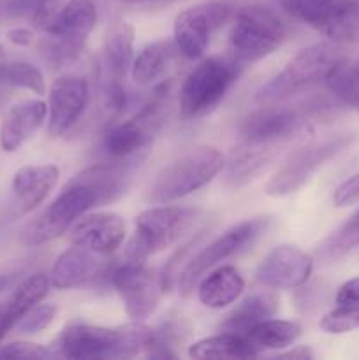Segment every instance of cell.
Wrapping results in <instances>:
<instances>
[{"label":"cell","instance_id":"cell-6","mask_svg":"<svg viewBox=\"0 0 359 360\" xmlns=\"http://www.w3.org/2000/svg\"><path fill=\"white\" fill-rule=\"evenodd\" d=\"M287 37V28L270 7L245 6L236 13L231 28V41L234 58L239 62H257L271 55Z\"/></svg>","mask_w":359,"mask_h":360},{"label":"cell","instance_id":"cell-39","mask_svg":"<svg viewBox=\"0 0 359 360\" xmlns=\"http://www.w3.org/2000/svg\"><path fill=\"white\" fill-rule=\"evenodd\" d=\"M338 306H355L359 304V278L345 281L336 292Z\"/></svg>","mask_w":359,"mask_h":360},{"label":"cell","instance_id":"cell-31","mask_svg":"<svg viewBox=\"0 0 359 360\" xmlns=\"http://www.w3.org/2000/svg\"><path fill=\"white\" fill-rule=\"evenodd\" d=\"M355 246H359V210L354 211L347 218V221L344 225H340L326 239V243L319 250V259L322 262L331 264L347 255Z\"/></svg>","mask_w":359,"mask_h":360},{"label":"cell","instance_id":"cell-43","mask_svg":"<svg viewBox=\"0 0 359 360\" xmlns=\"http://www.w3.org/2000/svg\"><path fill=\"white\" fill-rule=\"evenodd\" d=\"M127 4H146L150 7H162V6H169L175 0H123Z\"/></svg>","mask_w":359,"mask_h":360},{"label":"cell","instance_id":"cell-3","mask_svg":"<svg viewBox=\"0 0 359 360\" xmlns=\"http://www.w3.org/2000/svg\"><path fill=\"white\" fill-rule=\"evenodd\" d=\"M225 158L217 148L197 146L165 165L148 192L151 204H169L197 192L224 169Z\"/></svg>","mask_w":359,"mask_h":360},{"label":"cell","instance_id":"cell-40","mask_svg":"<svg viewBox=\"0 0 359 360\" xmlns=\"http://www.w3.org/2000/svg\"><path fill=\"white\" fill-rule=\"evenodd\" d=\"M7 62H9V60H7V56H6V49H4L2 41H0V112H2L4 108H6L7 101H9L11 90H13V88H11L6 81Z\"/></svg>","mask_w":359,"mask_h":360},{"label":"cell","instance_id":"cell-37","mask_svg":"<svg viewBox=\"0 0 359 360\" xmlns=\"http://www.w3.org/2000/svg\"><path fill=\"white\" fill-rule=\"evenodd\" d=\"M359 200V172L358 174L351 176L348 179H345L336 190H334L333 202L334 206L344 207L351 206V204L358 202Z\"/></svg>","mask_w":359,"mask_h":360},{"label":"cell","instance_id":"cell-28","mask_svg":"<svg viewBox=\"0 0 359 360\" xmlns=\"http://www.w3.org/2000/svg\"><path fill=\"white\" fill-rule=\"evenodd\" d=\"M303 329L294 320H264L246 333V341L257 354L264 350H282L287 348L301 336Z\"/></svg>","mask_w":359,"mask_h":360},{"label":"cell","instance_id":"cell-19","mask_svg":"<svg viewBox=\"0 0 359 360\" xmlns=\"http://www.w3.org/2000/svg\"><path fill=\"white\" fill-rule=\"evenodd\" d=\"M137 164H139V158L95 164L77 172L73 181L83 183L88 188L94 190L97 197V206H104V204L115 202L127 192Z\"/></svg>","mask_w":359,"mask_h":360},{"label":"cell","instance_id":"cell-5","mask_svg":"<svg viewBox=\"0 0 359 360\" xmlns=\"http://www.w3.org/2000/svg\"><path fill=\"white\" fill-rule=\"evenodd\" d=\"M239 60L210 56L190 70L180 90L183 120H197L218 108L239 76Z\"/></svg>","mask_w":359,"mask_h":360},{"label":"cell","instance_id":"cell-36","mask_svg":"<svg viewBox=\"0 0 359 360\" xmlns=\"http://www.w3.org/2000/svg\"><path fill=\"white\" fill-rule=\"evenodd\" d=\"M60 9H62V0H34V11L30 16L32 23L48 32Z\"/></svg>","mask_w":359,"mask_h":360},{"label":"cell","instance_id":"cell-25","mask_svg":"<svg viewBox=\"0 0 359 360\" xmlns=\"http://www.w3.org/2000/svg\"><path fill=\"white\" fill-rule=\"evenodd\" d=\"M49 287H51V281H49L48 274L44 273H35L32 276H28L27 280L21 281L14 288L13 294H11L9 301L4 306H0V313H2L4 323L7 326V329H14L16 323L20 322L21 316L28 309H32L35 304L42 302V299L48 295Z\"/></svg>","mask_w":359,"mask_h":360},{"label":"cell","instance_id":"cell-21","mask_svg":"<svg viewBox=\"0 0 359 360\" xmlns=\"http://www.w3.org/2000/svg\"><path fill=\"white\" fill-rule=\"evenodd\" d=\"M95 25H97L95 0H69L58 11L46 34L83 48Z\"/></svg>","mask_w":359,"mask_h":360},{"label":"cell","instance_id":"cell-17","mask_svg":"<svg viewBox=\"0 0 359 360\" xmlns=\"http://www.w3.org/2000/svg\"><path fill=\"white\" fill-rule=\"evenodd\" d=\"M109 255L90 252L83 246L73 245L65 252L60 253L49 273L51 287L58 290H73V288L87 287L109 269Z\"/></svg>","mask_w":359,"mask_h":360},{"label":"cell","instance_id":"cell-8","mask_svg":"<svg viewBox=\"0 0 359 360\" xmlns=\"http://www.w3.org/2000/svg\"><path fill=\"white\" fill-rule=\"evenodd\" d=\"M267 225H270V218L267 217L248 218V220L232 225L224 234H220L210 245L204 246L196 257L189 260L185 269L180 274L178 285L182 295L187 297L189 294H192V290L197 287V283H199V280L204 276L206 271L213 269L222 260L229 259V257L252 246L266 232Z\"/></svg>","mask_w":359,"mask_h":360},{"label":"cell","instance_id":"cell-15","mask_svg":"<svg viewBox=\"0 0 359 360\" xmlns=\"http://www.w3.org/2000/svg\"><path fill=\"white\" fill-rule=\"evenodd\" d=\"M313 271V260L308 253L294 245L275 246L256 271L259 283L270 288H298L308 281Z\"/></svg>","mask_w":359,"mask_h":360},{"label":"cell","instance_id":"cell-13","mask_svg":"<svg viewBox=\"0 0 359 360\" xmlns=\"http://www.w3.org/2000/svg\"><path fill=\"white\" fill-rule=\"evenodd\" d=\"M351 141V136H338L324 143L301 148L292 155L284 167L275 172L273 178H270V181L266 183V193L271 197H285L298 192L327 160L345 150Z\"/></svg>","mask_w":359,"mask_h":360},{"label":"cell","instance_id":"cell-32","mask_svg":"<svg viewBox=\"0 0 359 360\" xmlns=\"http://www.w3.org/2000/svg\"><path fill=\"white\" fill-rule=\"evenodd\" d=\"M6 81L11 88H21L35 95L46 94V81L41 70L27 60H11L6 67Z\"/></svg>","mask_w":359,"mask_h":360},{"label":"cell","instance_id":"cell-10","mask_svg":"<svg viewBox=\"0 0 359 360\" xmlns=\"http://www.w3.org/2000/svg\"><path fill=\"white\" fill-rule=\"evenodd\" d=\"M111 283L123 301L127 316L134 322H144L155 313L165 294L164 281L157 271L144 262L127 260L111 273Z\"/></svg>","mask_w":359,"mask_h":360},{"label":"cell","instance_id":"cell-26","mask_svg":"<svg viewBox=\"0 0 359 360\" xmlns=\"http://www.w3.org/2000/svg\"><path fill=\"white\" fill-rule=\"evenodd\" d=\"M175 51H178V48L168 41H157L144 46L137 53V56L132 62V67H130L134 83L146 86V84H151L157 79H160L165 74V70H168L169 63H171L172 56H175Z\"/></svg>","mask_w":359,"mask_h":360},{"label":"cell","instance_id":"cell-2","mask_svg":"<svg viewBox=\"0 0 359 360\" xmlns=\"http://www.w3.org/2000/svg\"><path fill=\"white\" fill-rule=\"evenodd\" d=\"M347 56L344 42L322 41L301 49L284 70L277 74L273 79L267 81L256 98L260 104H280L292 98L294 95L303 94L310 88L324 83L327 74L340 60Z\"/></svg>","mask_w":359,"mask_h":360},{"label":"cell","instance_id":"cell-24","mask_svg":"<svg viewBox=\"0 0 359 360\" xmlns=\"http://www.w3.org/2000/svg\"><path fill=\"white\" fill-rule=\"evenodd\" d=\"M134 37L136 30L129 21L109 25L104 37V60L113 79H123L134 62Z\"/></svg>","mask_w":359,"mask_h":360},{"label":"cell","instance_id":"cell-7","mask_svg":"<svg viewBox=\"0 0 359 360\" xmlns=\"http://www.w3.org/2000/svg\"><path fill=\"white\" fill-rule=\"evenodd\" d=\"M97 206V197L94 190L83 183L70 179L60 195L21 231V243L25 246H39L53 241L65 234L67 229L83 217L84 213Z\"/></svg>","mask_w":359,"mask_h":360},{"label":"cell","instance_id":"cell-42","mask_svg":"<svg viewBox=\"0 0 359 360\" xmlns=\"http://www.w3.org/2000/svg\"><path fill=\"white\" fill-rule=\"evenodd\" d=\"M277 357L280 359H298V360H305V359H312L313 357V352L310 347H296L292 350L284 352V354H278Z\"/></svg>","mask_w":359,"mask_h":360},{"label":"cell","instance_id":"cell-22","mask_svg":"<svg viewBox=\"0 0 359 360\" xmlns=\"http://www.w3.org/2000/svg\"><path fill=\"white\" fill-rule=\"evenodd\" d=\"M278 295L273 292H256L243 299L220 323L222 333L239 334L246 336V333L259 326L264 320L273 319L275 313L278 311Z\"/></svg>","mask_w":359,"mask_h":360},{"label":"cell","instance_id":"cell-14","mask_svg":"<svg viewBox=\"0 0 359 360\" xmlns=\"http://www.w3.org/2000/svg\"><path fill=\"white\" fill-rule=\"evenodd\" d=\"M90 98L88 81L77 74L56 77L48 94V136L60 137L69 132L83 115Z\"/></svg>","mask_w":359,"mask_h":360},{"label":"cell","instance_id":"cell-33","mask_svg":"<svg viewBox=\"0 0 359 360\" xmlns=\"http://www.w3.org/2000/svg\"><path fill=\"white\" fill-rule=\"evenodd\" d=\"M320 329L329 334H345L359 329V304L338 306L320 320Z\"/></svg>","mask_w":359,"mask_h":360},{"label":"cell","instance_id":"cell-1","mask_svg":"<svg viewBox=\"0 0 359 360\" xmlns=\"http://www.w3.org/2000/svg\"><path fill=\"white\" fill-rule=\"evenodd\" d=\"M153 338V329L143 322H130L118 327L90 323H70L56 338L51 350L55 355L80 360L129 359L144 352Z\"/></svg>","mask_w":359,"mask_h":360},{"label":"cell","instance_id":"cell-4","mask_svg":"<svg viewBox=\"0 0 359 360\" xmlns=\"http://www.w3.org/2000/svg\"><path fill=\"white\" fill-rule=\"evenodd\" d=\"M197 207L157 206L141 211L134 220V234L125 248L127 260L144 262L180 241L199 220Z\"/></svg>","mask_w":359,"mask_h":360},{"label":"cell","instance_id":"cell-27","mask_svg":"<svg viewBox=\"0 0 359 360\" xmlns=\"http://www.w3.org/2000/svg\"><path fill=\"white\" fill-rule=\"evenodd\" d=\"M189 355L197 360L208 359H250L257 357V352L246 341L245 336L231 333H220L217 336L204 338L190 345Z\"/></svg>","mask_w":359,"mask_h":360},{"label":"cell","instance_id":"cell-23","mask_svg":"<svg viewBox=\"0 0 359 360\" xmlns=\"http://www.w3.org/2000/svg\"><path fill=\"white\" fill-rule=\"evenodd\" d=\"M245 290V280L232 266H222L208 274L197 287V299L210 309H222L236 302Z\"/></svg>","mask_w":359,"mask_h":360},{"label":"cell","instance_id":"cell-41","mask_svg":"<svg viewBox=\"0 0 359 360\" xmlns=\"http://www.w3.org/2000/svg\"><path fill=\"white\" fill-rule=\"evenodd\" d=\"M6 37L7 41L13 42L14 46H20V48H27L34 42L35 35L30 28H25V27H14L11 30L6 32Z\"/></svg>","mask_w":359,"mask_h":360},{"label":"cell","instance_id":"cell-12","mask_svg":"<svg viewBox=\"0 0 359 360\" xmlns=\"http://www.w3.org/2000/svg\"><path fill=\"white\" fill-rule=\"evenodd\" d=\"M231 16L232 6L227 2H206L182 11L172 27L178 53L190 60L201 58L210 46L211 35Z\"/></svg>","mask_w":359,"mask_h":360},{"label":"cell","instance_id":"cell-35","mask_svg":"<svg viewBox=\"0 0 359 360\" xmlns=\"http://www.w3.org/2000/svg\"><path fill=\"white\" fill-rule=\"evenodd\" d=\"M56 357L55 352L42 345L30 341H11L0 345V359H51Z\"/></svg>","mask_w":359,"mask_h":360},{"label":"cell","instance_id":"cell-30","mask_svg":"<svg viewBox=\"0 0 359 360\" xmlns=\"http://www.w3.org/2000/svg\"><path fill=\"white\" fill-rule=\"evenodd\" d=\"M190 336V323L182 316H169L153 330L150 345L144 352L148 357L157 359H175L178 354L175 348L183 345Z\"/></svg>","mask_w":359,"mask_h":360},{"label":"cell","instance_id":"cell-38","mask_svg":"<svg viewBox=\"0 0 359 360\" xmlns=\"http://www.w3.org/2000/svg\"><path fill=\"white\" fill-rule=\"evenodd\" d=\"M34 11V0H2L0 14L7 18H30Z\"/></svg>","mask_w":359,"mask_h":360},{"label":"cell","instance_id":"cell-20","mask_svg":"<svg viewBox=\"0 0 359 360\" xmlns=\"http://www.w3.org/2000/svg\"><path fill=\"white\" fill-rule=\"evenodd\" d=\"M60 169L53 164H30L18 169L13 176L16 213L27 214L41 206L55 188Z\"/></svg>","mask_w":359,"mask_h":360},{"label":"cell","instance_id":"cell-16","mask_svg":"<svg viewBox=\"0 0 359 360\" xmlns=\"http://www.w3.org/2000/svg\"><path fill=\"white\" fill-rule=\"evenodd\" d=\"M125 221L111 211L84 213L77 218L69 231L70 245L83 246L101 255H111L125 239Z\"/></svg>","mask_w":359,"mask_h":360},{"label":"cell","instance_id":"cell-18","mask_svg":"<svg viewBox=\"0 0 359 360\" xmlns=\"http://www.w3.org/2000/svg\"><path fill=\"white\" fill-rule=\"evenodd\" d=\"M48 118V104L41 98L18 102L11 105L0 123V150L14 153L35 136Z\"/></svg>","mask_w":359,"mask_h":360},{"label":"cell","instance_id":"cell-9","mask_svg":"<svg viewBox=\"0 0 359 360\" xmlns=\"http://www.w3.org/2000/svg\"><path fill=\"white\" fill-rule=\"evenodd\" d=\"M282 6L331 41L359 39V0H282Z\"/></svg>","mask_w":359,"mask_h":360},{"label":"cell","instance_id":"cell-34","mask_svg":"<svg viewBox=\"0 0 359 360\" xmlns=\"http://www.w3.org/2000/svg\"><path fill=\"white\" fill-rule=\"evenodd\" d=\"M56 306L53 304H35L34 308L28 309L23 316L20 319V322L16 323V329L23 334H37L41 330H44L49 323L55 320L56 316Z\"/></svg>","mask_w":359,"mask_h":360},{"label":"cell","instance_id":"cell-29","mask_svg":"<svg viewBox=\"0 0 359 360\" xmlns=\"http://www.w3.org/2000/svg\"><path fill=\"white\" fill-rule=\"evenodd\" d=\"M324 83L340 104L351 105L359 111V60L354 62L345 56L331 69Z\"/></svg>","mask_w":359,"mask_h":360},{"label":"cell","instance_id":"cell-11","mask_svg":"<svg viewBox=\"0 0 359 360\" xmlns=\"http://www.w3.org/2000/svg\"><path fill=\"white\" fill-rule=\"evenodd\" d=\"M301 143L294 137H241L225 164V183L232 188L248 185L282 155Z\"/></svg>","mask_w":359,"mask_h":360}]
</instances>
